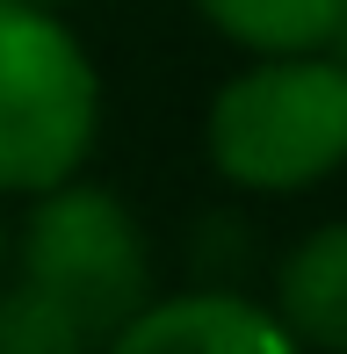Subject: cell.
Returning a JSON list of instances; mask_svg holds the SVG:
<instances>
[{"label":"cell","mask_w":347,"mask_h":354,"mask_svg":"<svg viewBox=\"0 0 347 354\" xmlns=\"http://www.w3.org/2000/svg\"><path fill=\"white\" fill-rule=\"evenodd\" d=\"M196 8L210 15V29L261 58H311L319 44H333L340 22V0H196Z\"/></svg>","instance_id":"cell-6"},{"label":"cell","mask_w":347,"mask_h":354,"mask_svg":"<svg viewBox=\"0 0 347 354\" xmlns=\"http://www.w3.org/2000/svg\"><path fill=\"white\" fill-rule=\"evenodd\" d=\"M102 123V87L66 22L29 0H0V188L73 181Z\"/></svg>","instance_id":"cell-3"},{"label":"cell","mask_w":347,"mask_h":354,"mask_svg":"<svg viewBox=\"0 0 347 354\" xmlns=\"http://www.w3.org/2000/svg\"><path fill=\"white\" fill-rule=\"evenodd\" d=\"M333 51H340V66H347V0H340V22H333Z\"/></svg>","instance_id":"cell-7"},{"label":"cell","mask_w":347,"mask_h":354,"mask_svg":"<svg viewBox=\"0 0 347 354\" xmlns=\"http://www.w3.org/2000/svg\"><path fill=\"white\" fill-rule=\"evenodd\" d=\"M152 304L145 232L109 188L58 181L22 224V261L0 275V354H102Z\"/></svg>","instance_id":"cell-1"},{"label":"cell","mask_w":347,"mask_h":354,"mask_svg":"<svg viewBox=\"0 0 347 354\" xmlns=\"http://www.w3.org/2000/svg\"><path fill=\"white\" fill-rule=\"evenodd\" d=\"M210 159L225 181L290 196L347 159V66L340 58H268L225 80L210 102Z\"/></svg>","instance_id":"cell-2"},{"label":"cell","mask_w":347,"mask_h":354,"mask_svg":"<svg viewBox=\"0 0 347 354\" xmlns=\"http://www.w3.org/2000/svg\"><path fill=\"white\" fill-rule=\"evenodd\" d=\"M0 261H8V246H0Z\"/></svg>","instance_id":"cell-9"},{"label":"cell","mask_w":347,"mask_h":354,"mask_svg":"<svg viewBox=\"0 0 347 354\" xmlns=\"http://www.w3.org/2000/svg\"><path fill=\"white\" fill-rule=\"evenodd\" d=\"M102 354H304V347L261 304L232 289H188V297L145 304Z\"/></svg>","instance_id":"cell-4"},{"label":"cell","mask_w":347,"mask_h":354,"mask_svg":"<svg viewBox=\"0 0 347 354\" xmlns=\"http://www.w3.org/2000/svg\"><path fill=\"white\" fill-rule=\"evenodd\" d=\"M275 318L297 347L347 354V224H326L282 261Z\"/></svg>","instance_id":"cell-5"},{"label":"cell","mask_w":347,"mask_h":354,"mask_svg":"<svg viewBox=\"0 0 347 354\" xmlns=\"http://www.w3.org/2000/svg\"><path fill=\"white\" fill-rule=\"evenodd\" d=\"M29 8H51V15H58V0H29Z\"/></svg>","instance_id":"cell-8"}]
</instances>
